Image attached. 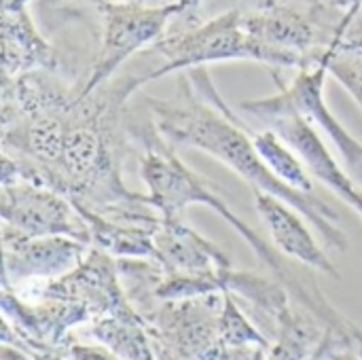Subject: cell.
<instances>
[{
  "label": "cell",
  "instance_id": "6da1fadb",
  "mask_svg": "<svg viewBox=\"0 0 362 360\" xmlns=\"http://www.w3.org/2000/svg\"><path fill=\"white\" fill-rule=\"evenodd\" d=\"M144 102L155 129L172 146H191L216 157L252 191L269 193L301 212L327 248L335 252L348 250V236L339 227L337 210L318 193H303L282 182L267 168L255 149V127L221 98L206 66L191 68L180 76L176 98L146 95Z\"/></svg>",
  "mask_w": 362,
  "mask_h": 360
},
{
  "label": "cell",
  "instance_id": "7a4b0ae2",
  "mask_svg": "<svg viewBox=\"0 0 362 360\" xmlns=\"http://www.w3.org/2000/svg\"><path fill=\"white\" fill-rule=\"evenodd\" d=\"M127 132L144 149L140 157V176L146 185V195L163 216H180L189 206L195 204L212 208L248 242L259 261L274 274L276 280L286 286L293 301L316 314L329 329L350 331L356 327L325 297L314 269L284 257L272 242H267L244 219H240L208 178L199 176L187 163H182L180 157H176L172 144L155 129L153 121H146L138 129L127 125Z\"/></svg>",
  "mask_w": 362,
  "mask_h": 360
},
{
  "label": "cell",
  "instance_id": "3957f363",
  "mask_svg": "<svg viewBox=\"0 0 362 360\" xmlns=\"http://www.w3.org/2000/svg\"><path fill=\"white\" fill-rule=\"evenodd\" d=\"M225 291L176 299H151L136 312L142 316L159 360H265V346H235L225 323Z\"/></svg>",
  "mask_w": 362,
  "mask_h": 360
},
{
  "label": "cell",
  "instance_id": "277c9868",
  "mask_svg": "<svg viewBox=\"0 0 362 360\" xmlns=\"http://www.w3.org/2000/svg\"><path fill=\"white\" fill-rule=\"evenodd\" d=\"M153 51L161 57V66L140 74L142 85L170 72L199 68L210 62L255 59L267 64L265 49L244 25L242 8H231L208 21L185 19L182 25L168 28V32L153 45Z\"/></svg>",
  "mask_w": 362,
  "mask_h": 360
},
{
  "label": "cell",
  "instance_id": "5b68a950",
  "mask_svg": "<svg viewBox=\"0 0 362 360\" xmlns=\"http://www.w3.org/2000/svg\"><path fill=\"white\" fill-rule=\"evenodd\" d=\"M102 23L100 49L93 55L87 79L78 83V93L87 95L115 79L117 70L146 45H155L170 28V21L189 8V0L153 6L140 0L112 2L91 0Z\"/></svg>",
  "mask_w": 362,
  "mask_h": 360
},
{
  "label": "cell",
  "instance_id": "8992f818",
  "mask_svg": "<svg viewBox=\"0 0 362 360\" xmlns=\"http://www.w3.org/2000/svg\"><path fill=\"white\" fill-rule=\"evenodd\" d=\"M327 74L329 68L327 62H322L320 66L297 70V76L293 79L291 85H284L280 76H276V83L280 85V91L276 95L261 98V100H244L235 108L252 127H257L259 121L276 112L301 115L316 129L325 132V136L339 151L348 174L362 187V142H358L329 110L322 91Z\"/></svg>",
  "mask_w": 362,
  "mask_h": 360
},
{
  "label": "cell",
  "instance_id": "52a82bcc",
  "mask_svg": "<svg viewBox=\"0 0 362 360\" xmlns=\"http://www.w3.org/2000/svg\"><path fill=\"white\" fill-rule=\"evenodd\" d=\"M2 223L32 238L64 236L91 246V231L81 210L62 193L25 180L2 182Z\"/></svg>",
  "mask_w": 362,
  "mask_h": 360
},
{
  "label": "cell",
  "instance_id": "ba28073f",
  "mask_svg": "<svg viewBox=\"0 0 362 360\" xmlns=\"http://www.w3.org/2000/svg\"><path fill=\"white\" fill-rule=\"evenodd\" d=\"M45 297L66 299L85 308L91 316V323L108 316L142 318L125 295L117 259L95 246L89 248L87 257L81 261L78 267L57 280H51L45 289L42 299Z\"/></svg>",
  "mask_w": 362,
  "mask_h": 360
},
{
  "label": "cell",
  "instance_id": "9c48e42d",
  "mask_svg": "<svg viewBox=\"0 0 362 360\" xmlns=\"http://www.w3.org/2000/svg\"><path fill=\"white\" fill-rule=\"evenodd\" d=\"M91 246L72 238H32L2 223V284L57 280L87 257Z\"/></svg>",
  "mask_w": 362,
  "mask_h": 360
},
{
  "label": "cell",
  "instance_id": "30bf717a",
  "mask_svg": "<svg viewBox=\"0 0 362 360\" xmlns=\"http://www.w3.org/2000/svg\"><path fill=\"white\" fill-rule=\"evenodd\" d=\"M255 129H274L303 159L316 180L337 193L362 216V187L348 174V170L339 168L312 123L295 112H276L259 121Z\"/></svg>",
  "mask_w": 362,
  "mask_h": 360
},
{
  "label": "cell",
  "instance_id": "8fae6325",
  "mask_svg": "<svg viewBox=\"0 0 362 360\" xmlns=\"http://www.w3.org/2000/svg\"><path fill=\"white\" fill-rule=\"evenodd\" d=\"M155 263L165 276L225 280L231 269V259L210 240L185 225L180 216H163L153 233ZM225 291V286H223Z\"/></svg>",
  "mask_w": 362,
  "mask_h": 360
},
{
  "label": "cell",
  "instance_id": "7c38bea8",
  "mask_svg": "<svg viewBox=\"0 0 362 360\" xmlns=\"http://www.w3.org/2000/svg\"><path fill=\"white\" fill-rule=\"evenodd\" d=\"M255 204H257V212L261 214V219L265 221L269 229L272 244L284 257L297 263H303L312 267L314 272L325 274L333 280L341 278L339 269L333 265V261L327 257L322 246L316 242V238L308 229L303 221L305 216L301 212H297L286 202L263 191H255Z\"/></svg>",
  "mask_w": 362,
  "mask_h": 360
},
{
  "label": "cell",
  "instance_id": "4fadbf2b",
  "mask_svg": "<svg viewBox=\"0 0 362 360\" xmlns=\"http://www.w3.org/2000/svg\"><path fill=\"white\" fill-rule=\"evenodd\" d=\"M59 51L36 30L28 4L2 2V79H15L34 70L59 72Z\"/></svg>",
  "mask_w": 362,
  "mask_h": 360
},
{
  "label": "cell",
  "instance_id": "5bb4252c",
  "mask_svg": "<svg viewBox=\"0 0 362 360\" xmlns=\"http://www.w3.org/2000/svg\"><path fill=\"white\" fill-rule=\"evenodd\" d=\"M325 333L327 325L316 314L293 301L269 335L272 348L265 360H310Z\"/></svg>",
  "mask_w": 362,
  "mask_h": 360
},
{
  "label": "cell",
  "instance_id": "9a60e30c",
  "mask_svg": "<svg viewBox=\"0 0 362 360\" xmlns=\"http://www.w3.org/2000/svg\"><path fill=\"white\" fill-rule=\"evenodd\" d=\"M81 335L102 344L123 360H159L142 318H100L81 327Z\"/></svg>",
  "mask_w": 362,
  "mask_h": 360
},
{
  "label": "cell",
  "instance_id": "2e32d148",
  "mask_svg": "<svg viewBox=\"0 0 362 360\" xmlns=\"http://www.w3.org/2000/svg\"><path fill=\"white\" fill-rule=\"evenodd\" d=\"M81 214L89 223L91 231V246L104 250L106 255L115 259H148L155 261V242H153V229L138 227V225H125L108 221L100 214L81 210Z\"/></svg>",
  "mask_w": 362,
  "mask_h": 360
},
{
  "label": "cell",
  "instance_id": "e0dca14e",
  "mask_svg": "<svg viewBox=\"0 0 362 360\" xmlns=\"http://www.w3.org/2000/svg\"><path fill=\"white\" fill-rule=\"evenodd\" d=\"M329 74H333L356 100L362 110V8L354 11L348 23L325 53Z\"/></svg>",
  "mask_w": 362,
  "mask_h": 360
},
{
  "label": "cell",
  "instance_id": "ac0fdd59",
  "mask_svg": "<svg viewBox=\"0 0 362 360\" xmlns=\"http://www.w3.org/2000/svg\"><path fill=\"white\" fill-rule=\"evenodd\" d=\"M252 140H255V149L259 151L267 168L282 182L303 193H316L314 176L310 174L308 166L274 129H255Z\"/></svg>",
  "mask_w": 362,
  "mask_h": 360
},
{
  "label": "cell",
  "instance_id": "d6986e66",
  "mask_svg": "<svg viewBox=\"0 0 362 360\" xmlns=\"http://www.w3.org/2000/svg\"><path fill=\"white\" fill-rule=\"evenodd\" d=\"M59 352L66 356V360H123L102 344H81L74 335L68 337Z\"/></svg>",
  "mask_w": 362,
  "mask_h": 360
},
{
  "label": "cell",
  "instance_id": "ffe728a7",
  "mask_svg": "<svg viewBox=\"0 0 362 360\" xmlns=\"http://www.w3.org/2000/svg\"><path fill=\"white\" fill-rule=\"evenodd\" d=\"M0 360H32V354H28L25 350H21V348H17V346H11V344H4V342H2Z\"/></svg>",
  "mask_w": 362,
  "mask_h": 360
},
{
  "label": "cell",
  "instance_id": "44dd1931",
  "mask_svg": "<svg viewBox=\"0 0 362 360\" xmlns=\"http://www.w3.org/2000/svg\"><path fill=\"white\" fill-rule=\"evenodd\" d=\"M32 360H66V356L59 350H45V352H34Z\"/></svg>",
  "mask_w": 362,
  "mask_h": 360
},
{
  "label": "cell",
  "instance_id": "7402d4cb",
  "mask_svg": "<svg viewBox=\"0 0 362 360\" xmlns=\"http://www.w3.org/2000/svg\"><path fill=\"white\" fill-rule=\"evenodd\" d=\"M335 4L344 11H350V8H356V6H362V0H335Z\"/></svg>",
  "mask_w": 362,
  "mask_h": 360
},
{
  "label": "cell",
  "instance_id": "603a6c76",
  "mask_svg": "<svg viewBox=\"0 0 362 360\" xmlns=\"http://www.w3.org/2000/svg\"><path fill=\"white\" fill-rule=\"evenodd\" d=\"M144 4H153V6H163V4H176V2H182V0H140Z\"/></svg>",
  "mask_w": 362,
  "mask_h": 360
},
{
  "label": "cell",
  "instance_id": "cb8c5ba5",
  "mask_svg": "<svg viewBox=\"0 0 362 360\" xmlns=\"http://www.w3.org/2000/svg\"><path fill=\"white\" fill-rule=\"evenodd\" d=\"M112 2H129V0H112Z\"/></svg>",
  "mask_w": 362,
  "mask_h": 360
}]
</instances>
